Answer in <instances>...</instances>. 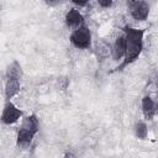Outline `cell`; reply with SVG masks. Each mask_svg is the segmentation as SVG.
Segmentation results:
<instances>
[{"instance_id":"1","label":"cell","mask_w":158,"mask_h":158,"mask_svg":"<svg viewBox=\"0 0 158 158\" xmlns=\"http://www.w3.org/2000/svg\"><path fill=\"white\" fill-rule=\"evenodd\" d=\"M125 38H126V54L123 57L122 63L116 67L115 70H122L126 65L133 63L141 54L143 49V28H133L130 26L125 27Z\"/></svg>"},{"instance_id":"2","label":"cell","mask_w":158,"mask_h":158,"mask_svg":"<svg viewBox=\"0 0 158 158\" xmlns=\"http://www.w3.org/2000/svg\"><path fill=\"white\" fill-rule=\"evenodd\" d=\"M70 43L79 49H88L91 46V32L90 30L84 25L80 28L72 32L69 37Z\"/></svg>"},{"instance_id":"3","label":"cell","mask_w":158,"mask_h":158,"mask_svg":"<svg viewBox=\"0 0 158 158\" xmlns=\"http://www.w3.org/2000/svg\"><path fill=\"white\" fill-rule=\"evenodd\" d=\"M127 7L130 10L131 16L136 21H144L149 14V5L142 0H128Z\"/></svg>"},{"instance_id":"4","label":"cell","mask_w":158,"mask_h":158,"mask_svg":"<svg viewBox=\"0 0 158 158\" xmlns=\"http://www.w3.org/2000/svg\"><path fill=\"white\" fill-rule=\"evenodd\" d=\"M21 116H22V111L17 109L11 101H7L1 114V121L5 125H11V123H15Z\"/></svg>"},{"instance_id":"5","label":"cell","mask_w":158,"mask_h":158,"mask_svg":"<svg viewBox=\"0 0 158 158\" xmlns=\"http://www.w3.org/2000/svg\"><path fill=\"white\" fill-rule=\"evenodd\" d=\"M65 23L69 28H72L73 31L80 28L81 26H84V17L83 15L79 12L78 9H70L67 14H65Z\"/></svg>"},{"instance_id":"6","label":"cell","mask_w":158,"mask_h":158,"mask_svg":"<svg viewBox=\"0 0 158 158\" xmlns=\"http://www.w3.org/2000/svg\"><path fill=\"white\" fill-rule=\"evenodd\" d=\"M141 106H142V112H143L144 118L146 120H153L154 115L158 111V104L149 95H146L142 99Z\"/></svg>"},{"instance_id":"7","label":"cell","mask_w":158,"mask_h":158,"mask_svg":"<svg viewBox=\"0 0 158 158\" xmlns=\"http://www.w3.org/2000/svg\"><path fill=\"white\" fill-rule=\"evenodd\" d=\"M95 52H96V56L98 58L100 59H106L109 57L112 56V47L110 43H107L105 40L100 38L96 41L95 43Z\"/></svg>"},{"instance_id":"8","label":"cell","mask_w":158,"mask_h":158,"mask_svg":"<svg viewBox=\"0 0 158 158\" xmlns=\"http://www.w3.org/2000/svg\"><path fill=\"white\" fill-rule=\"evenodd\" d=\"M21 89V84L19 79L14 78H6L5 81V98L7 101H10L11 98H14Z\"/></svg>"},{"instance_id":"9","label":"cell","mask_w":158,"mask_h":158,"mask_svg":"<svg viewBox=\"0 0 158 158\" xmlns=\"http://www.w3.org/2000/svg\"><path fill=\"white\" fill-rule=\"evenodd\" d=\"M126 54V38L125 35L118 36L112 47V57L115 60H120Z\"/></svg>"},{"instance_id":"10","label":"cell","mask_w":158,"mask_h":158,"mask_svg":"<svg viewBox=\"0 0 158 158\" xmlns=\"http://www.w3.org/2000/svg\"><path fill=\"white\" fill-rule=\"evenodd\" d=\"M35 137V133L27 131V130H23V128H20V131L17 132V137H16V143L20 148H27L32 139Z\"/></svg>"},{"instance_id":"11","label":"cell","mask_w":158,"mask_h":158,"mask_svg":"<svg viewBox=\"0 0 158 158\" xmlns=\"http://www.w3.org/2000/svg\"><path fill=\"white\" fill-rule=\"evenodd\" d=\"M22 77H23V70H22L20 63L17 60H14L12 63H10L6 69V78H14V79L21 80Z\"/></svg>"},{"instance_id":"12","label":"cell","mask_w":158,"mask_h":158,"mask_svg":"<svg viewBox=\"0 0 158 158\" xmlns=\"http://www.w3.org/2000/svg\"><path fill=\"white\" fill-rule=\"evenodd\" d=\"M38 127H40V122H38V118H37L36 115H30V116H27V117L23 120L22 126H21V128L27 130V131H30V132H32V133H35V135L38 132Z\"/></svg>"},{"instance_id":"13","label":"cell","mask_w":158,"mask_h":158,"mask_svg":"<svg viewBox=\"0 0 158 158\" xmlns=\"http://www.w3.org/2000/svg\"><path fill=\"white\" fill-rule=\"evenodd\" d=\"M135 135L139 139H146L147 138V136H148V127H147L146 122L138 121L135 125Z\"/></svg>"},{"instance_id":"14","label":"cell","mask_w":158,"mask_h":158,"mask_svg":"<svg viewBox=\"0 0 158 158\" xmlns=\"http://www.w3.org/2000/svg\"><path fill=\"white\" fill-rule=\"evenodd\" d=\"M57 84H58V88H59L60 90H65V89L69 86L70 80H69V78H68V77L63 75V77H59V78H58Z\"/></svg>"},{"instance_id":"15","label":"cell","mask_w":158,"mask_h":158,"mask_svg":"<svg viewBox=\"0 0 158 158\" xmlns=\"http://www.w3.org/2000/svg\"><path fill=\"white\" fill-rule=\"evenodd\" d=\"M112 5V1L111 0H106V1H102V0H100L99 1V6H101V7H104V9H106V7H110Z\"/></svg>"},{"instance_id":"16","label":"cell","mask_w":158,"mask_h":158,"mask_svg":"<svg viewBox=\"0 0 158 158\" xmlns=\"http://www.w3.org/2000/svg\"><path fill=\"white\" fill-rule=\"evenodd\" d=\"M73 4L77 5V6H79V7H84V6H86L89 2H88V1H77V0H75V1H73Z\"/></svg>"},{"instance_id":"17","label":"cell","mask_w":158,"mask_h":158,"mask_svg":"<svg viewBox=\"0 0 158 158\" xmlns=\"http://www.w3.org/2000/svg\"><path fill=\"white\" fill-rule=\"evenodd\" d=\"M63 158H77V156H75L74 153H72V152H67Z\"/></svg>"}]
</instances>
